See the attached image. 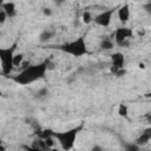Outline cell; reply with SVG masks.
<instances>
[{
  "label": "cell",
  "mask_w": 151,
  "mask_h": 151,
  "mask_svg": "<svg viewBox=\"0 0 151 151\" xmlns=\"http://www.w3.org/2000/svg\"><path fill=\"white\" fill-rule=\"evenodd\" d=\"M46 71H48L47 70V60L35 64V65H29L26 68H22L18 74L12 77V80L19 85H29V84L44 78Z\"/></svg>",
  "instance_id": "1"
},
{
  "label": "cell",
  "mask_w": 151,
  "mask_h": 151,
  "mask_svg": "<svg viewBox=\"0 0 151 151\" xmlns=\"http://www.w3.org/2000/svg\"><path fill=\"white\" fill-rule=\"evenodd\" d=\"M125 74H126V70H125L124 67H123V68H119V70L114 73V76L118 77V78H119V77H123V76H125Z\"/></svg>",
  "instance_id": "19"
},
{
  "label": "cell",
  "mask_w": 151,
  "mask_h": 151,
  "mask_svg": "<svg viewBox=\"0 0 151 151\" xmlns=\"http://www.w3.org/2000/svg\"><path fill=\"white\" fill-rule=\"evenodd\" d=\"M6 18H8V15L6 14V12H5L4 9H1V11H0V24H1V25L6 21Z\"/></svg>",
  "instance_id": "18"
},
{
  "label": "cell",
  "mask_w": 151,
  "mask_h": 151,
  "mask_svg": "<svg viewBox=\"0 0 151 151\" xmlns=\"http://www.w3.org/2000/svg\"><path fill=\"white\" fill-rule=\"evenodd\" d=\"M100 48L104 51H110L113 48V41L110 38H104L100 41Z\"/></svg>",
  "instance_id": "12"
},
{
  "label": "cell",
  "mask_w": 151,
  "mask_h": 151,
  "mask_svg": "<svg viewBox=\"0 0 151 151\" xmlns=\"http://www.w3.org/2000/svg\"><path fill=\"white\" fill-rule=\"evenodd\" d=\"M4 2H5V0H0V5H1V4H4Z\"/></svg>",
  "instance_id": "26"
},
{
  "label": "cell",
  "mask_w": 151,
  "mask_h": 151,
  "mask_svg": "<svg viewBox=\"0 0 151 151\" xmlns=\"http://www.w3.org/2000/svg\"><path fill=\"white\" fill-rule=\"evenodd\" d=\"M53 2H54L55 6H61L65 2V0H53Z\"/></svg>",
  "instance_id": "22"
},
{
  "label": "cell",
  "mask_w": 151,
  "mask_h": 151,
  "mask_svg": "<svg viewBox=\"0 0 151 151\" xmlns=\"http://www.w3.org/2000/svg\"><path fill=\"white\" fill-rule=\"evenodd\" d=\"M144 96H145L146 98H151V91H150V92H147V93H145Z\"/></svg>",
  "instance_id": "24"
},
{
  "label": "cell",
  "mask_w": 151,
  "mask_h": 151,
  "mask_svg": "<svg viewBox=\"0 0 151 151\" xmlns=\"http://www.w3.org/2000/svg\"><path fill=\"white\" fill-rule=\"evenodd\" d=\"M145 66H144V64H139V68H144Z\"/></svg>",
  "instance_id": "25"
},
{
  "label": "cell",
  "mask_w": 151,
  "mask_h": 151,
  "mask_svg": "<svg viewBox=\"0 0 151 151\" xmlns=\"http://www.w3.org/2000/svg\"><path fill=\"white\" fill-rule=\"evenodd\" d=\"M143 9H144L146 13L151 14V0H150V1H147V2H145V4L143 5Z\"/></svg>",
  "instance_id": "17"
},
{
  "label": "cell",
  "mask_w": 151,
  "mask_h": 151,
  "mask_svg": "<svg viewBox=\"0 0 151 151\" xmlns=\"http://www.w3.org/2000/svg\"><path fill=\"white\" fill-rule=\"evenodd\" d=\"M47 94H48L47 87H41V88H39L38 92H37V96H38L39 98H44V97H46Z\"/></svg>",
  "instance_id": "16"
},
{
  "label": "cell",
  "mask_w": 151,
  "mask_h": 151,
  "mask_svg": "<svg viewBox=\"0 0 151 151\" xmlns=\"http://www.w3.org/2000/svg\"><path fill=\"white\" fill-rule=\"evenodd\" d=\"M114 12H116V8H109V9L100 12L99 14H97L93 18L94 24L98 26H101V27H107L111 24V20H112Z\"/></svg>",
  "instance_id": "6"
},
{
  "label": "cell",
  "mask_w": 151,
  "mask_h": 151,
  "mask_svg": "<svg viewBox=\"0 0 151 151\" xmlns=\"http://www.w3.org/2000/svg\"><path fill=\"white\" fill-rule=\"evenodd\" d=\"M125 149H126V150H130V151H132V150H134V151H136V150H138V149H139V145H137L136 143H134V144H129V145H126V146H125Z\"/></svg>",
  "instance_id": "20"
},
{
  "label": "cell",
  "mask_w": 151,
  "mask_h": 151,
  "mask_svg": "<svg viewBox=\"0 0 151 151\" xmlns=\"http://www.w3.org/2000/svg\"><path fill=\"white\" fill-rule=\"evenodd\" d=\"M1 9H4L6 12V14L8 15V18H13L17 15V7H15V4L12 2V1H5L4 4L0 5Z\"/></svg>",
  "instance_id": "9"
},
{
  "label": "cell",
  "mask_w": 151,
  "mask_h": 151,
  "mask_svg": "<svg viewBox=\"0 0 151 151\" xmlns=\"http://www.w3.org/2000/svg\"><path fill=\"white\" fill-rule=\"evenodd\" d=\"M18 42H14L12 46L6 48H0V60H1V73L4 76H9L14 68L13 58L15 54Z\"/></svg>",
  "instance_id": "4"
},
{
  "label": "cell",
  "mask_w": 151,
  "mask_h": 151,
  "mask_svg": "<svg viewBox=\"0 0 151 151\" xmlns=\"http://www.w3.org/2000/svg\"><path fill=\"white\" fill-rule=\"evenodd\" d=\"M42 13H44V15H46V17H51V15H52V9H51V8H44V9H42Z\"/></svg>",
  "instance_id": "21"
},
{
  "label": "cell",
  "mask_w": 151,
  "mask_h": 151,
  "mask_svg": "<svg viewBox=\"0 0 151 151\" xmlns=\"http://www.w3.org/2000/svg\"><path fill=\"white\" fill-rule=\"evenodd\" d=\"M111 61L113 66H117L118 68H123L125 64V57L120 52H114L113 54H111Z\"/></svg>",
  "instance_id": "10"
},
{
  "label": "cell",
  "mask_w": 151,
  "mask_h": 151,
  "mask_svg": "<svg viewBox=\"0 0 151 151\" xmlns=\"http://www.w3.org/2000/svg\"><path fill=\"white\" fill-rule=\"evenodd\" d=\"M138 35H139V37H144V35H145V29H144V28L138 29Z\"/></svg>",
  "instance_id": "23"
},
{
  "label": "cell",
  "mask_w": 151,
  "mask_h": 151,
  "mask_svg": "<svg viewBox=\"0 0 151 151\" xmlns=\"http://www.w3.org/2000/svg\"><path fill=\"white\" fill-rule=\"evenodd\" d=\"M150 140H151V127H146V129L140 133V136L136 139L134 143H136L137 145H139V146H143V145L147 144Z\"/></svg>",
  "instance_id": "8"
},
{
  "label": "cell",
  "mask_w": 151,
  "mask_h": 151,
  "mask_svg": "<svg viewBox=\"0 0 151 151\" xmlns=\"http://www.w3.org/2000/svg\"><path fill=\"white\" fill-rule=\"evenodd\" d=\"M58 50H60L64 53L71 54L73 57H83L88 53L84 37H78L77 39H74L72 41L64 42L63 45L58 46Z\"/></svg>",
  "instance_id": "3"
},
{
  "label": "cell",
  "mask_w": 151,
  "mask_h": 151,
  "mask_svg": "<svg viewBox=\"0 0 151 151\" xmlns=\"http://www.w3.org/2000/svg\"><path fill=\"white\" fill-rule=\"evenodd\" d=\"M24 60H25V57H24L22 53H15V54H14V58H13L14 67H20Z\"/></svg>",
  "instance_id": "13"
},
{
  "label": "cell",
  "mask_w": 151,
  "mask_h": 151,
  "mask_svg": "<svg viewBox=\"0 0 151 151\" xmlns=\"http://www.w3.org/2000/svg\"><path fill=\"white\" fill-rule=\"evenodd\" d=\"M113 37H114V41L117 42V45L127 46L129 45V39L133 37V32L129 27H118L114 31Z\"/></svg>",
  "instance_id": "5"
},
{
  "label": "cell",
  "mask_w": 151,
  "mask_h": 151,
  "mask_svg": "<svg viewBox=\"0 0 151 151\" xmlns=\"http://www.w3.org/2000/svg\"><path fill=\"white\" fill-rule=\"evenodd\" d=\"M54 37V32L50 29H45L39 34V41L40 42H47Z\"/></svg>",
  "instance_id": "11"
},
{
  "label": "cell",
  "mask_w": 151,
  "mask_h": 151,
  "mask_svg": "<svg viewBox=\"0 0 151 151\" xmlns=\"http://www.w3.org/2000/svg\"><path fill=\"white\" fill-rule=\"evenodd\" d=\"M118 114L120 117H123V118H127V116H129V107H127L126 104H120L118 106Z\"/></svg>",
  "instance_id": "14"
},
{
  "label": "cell",
  "mask_w": 151,
  "mask_h": 151,
  "mask_svg": "<svg viewBox=\"0 0 151 151\" xmlns=\"http://www.w3.org/2000/svg\"><path fill=\"white\" fill-rule=\"evenodd\" d=\"M81 129H83V124H80L76 127H72L70 130H66V131H59V132L53 131V137L55 138V140L60 144V146L64 150H71L73 147L76 138H77L78 133L81 131Z\"/></svg>",
  "instance_id": "2"
},
{
  "label": "cell",
  "mask_w": 151,
  "mask_h": 151,
  "mask_svg": "<svg viewBox=\"0 0 151 151\" xmlns=\"http://www.w3.org/2000/svg\"><path fill=\"white\" fill-rule=\"evenodd\" d=\"M81 21L84 24H91L93 21V17H92L91 12H88V11L83 12V14H81Z\"/></svg>",
  "instance_id": "15"
},
{
  "label": "cell",
  "mask_w": 151,
  "mask_h": 151,
  "mask_svg": "<svg viewBox=\"0 0 151 151\" xmlns=\"http://www.w3.org/2000/svg\"><path fill=\"white\" fill-rule=\"evenodd\" d=\"M117 15H118V19L119 21H122L123 24L127 22L129 19H130V6L127 4L120 6L117 11Z\"/></svg>",
  "instance_id": "7"
}]
</instances>
